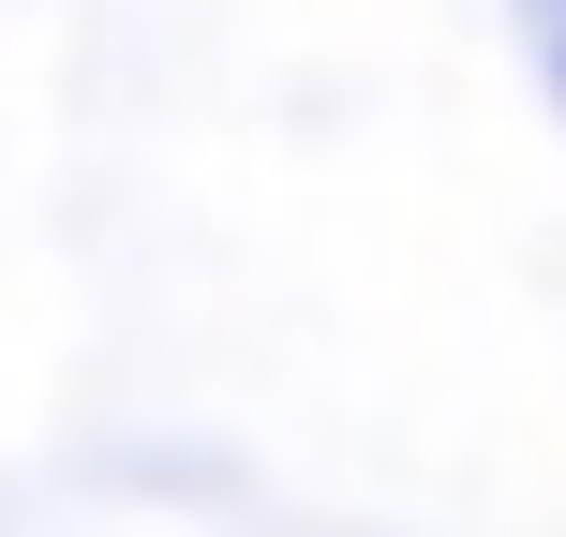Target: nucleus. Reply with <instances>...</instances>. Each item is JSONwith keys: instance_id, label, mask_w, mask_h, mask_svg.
Listing matches in <instances>:
<instances>
[{"instance_id": "1", "label": "nucleus", "mask_w": 566, "mask_h": 537, "mask_svg": "<svg viewBox=\"0 0 566 537\" xmlns=\"http://www.w3.org/2000/svg\"><path fill=\"white\" fill-rule=\"evenodd\" d=\"M537 16H552V45H566V0H537Z\"/></svg>"}]
</instances>
